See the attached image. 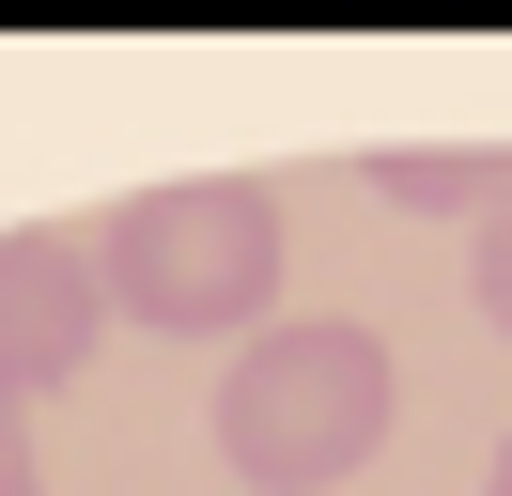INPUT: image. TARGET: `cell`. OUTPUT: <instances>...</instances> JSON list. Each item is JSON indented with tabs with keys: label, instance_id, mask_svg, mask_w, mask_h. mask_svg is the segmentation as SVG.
I'll return each mask as SVG.
<instances>
[{
	"label": "cell",
	"instance_id": "3",
	"mask_svg": "<svg viewBox=\"0 0 512 496\" xmlns=\"http://www.w3.org/2000/svg\"><path fill=\"white\" fill-rule=\"evenodd\" d=\"M94 341H109L94 248H78V233H0V388H16V403L78 388V372H94Z\"/></svg>",
	"mask_w": 512,
	"mask_h": 496
},
{
	"label": "cell",
	"instance_id": "4",
	"mask_svg": "<svg viewBox=\"0 0 512 496\" xmlns=\"http://www.w3.org/2000/svg\"><path fill=\"white\" fill-rule=\"evenodd\" d=\"M357 186H373V202H404V217H497L512 202V155H357Z\"/></svg>",
	"mask_w": 512,
	"mask_h": 496
},
{
	"label": "cell",
	"instance_id": "2",
	"mask_svg": "<svg viewBox=\"0 0 512 496\" xmlns=\"http://www.w3.org/2000/svg\"><path fill=\"white\" fill-rule=\"evenodd\" d=\"M388 403H404V372L373 326H264L218 372V450L249 496H326L388 450Z\"/></svg>",
	"mask_w": 512,
	"mask_h": 496
},
{
	"label": "cell",
	"instance_id": "5",
	"mask_svg": "<svg viewBox=\"0 0 512 496\" xmlns=\"http://www.w3.org/2000/svg\"><path fill=\"white\" fill-rule=\"evenodd\" d=\"M466 295H481V326L512 341V202H497V217L466 233Z\"/></svg>",
	"mask_w": 512,
	"mask_h": 496
},
{
	"label": "cell",
	"instance_id": "6",
	"mask_svg": "<svg viewBox=\"0 0 512 496\" xmlns=\"http://www.w3.org/2000/svg\"><path fill=\"white\" fill-rule=\"evenodd\" d=\"M0 496H47L32 481V403H16V388H0Z\"/></svg>",
	"mask_w": 512,
	"mask_h": 496
},
{
	"label": "cell",
	"instance_id": "1",
	"mask_svg": "<svg viewBox=\"0 0 512 496\" xmlns=\"http://www.w3.org/2000/svg\"><path fill=\"white\" fill-rule=\"evenodd\" d=\"M94 295L125 310V326L156 341H233L280 310V202H264L249 171H187V186H140V202H109L94 233Z\"/></svg>",
	"mask_w": 512,
	"mask_h": 496
},
{
	"label": "cell",
	"instance_id": "7",
	"mask_svg": "<svg viewBox=\"0 0 512 496\" xmlns=\"http://www.w3.org/2000/svg\"><path fill=\"white\" fill-rule=\"evenodd\" d=\"M481 496H512V434H497V481H481Z\"/></svg>",
	"mask_w": 512,
	"mask_h": 496
}]
</instances>
